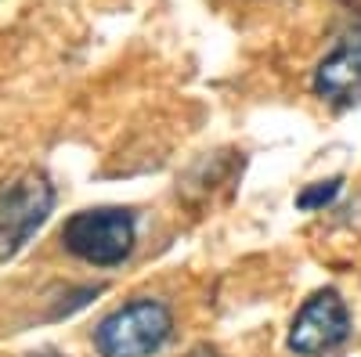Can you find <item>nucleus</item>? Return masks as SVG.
Listing matches in <instances>:
<instances>
[{"instance_id":"nucleus-7","label":"nucleus","mask_w":361,"mask_h":357,"mask_svg":"<svg viewBox=\"0 0 361 357\" xmlns=\"http://www.w3.org/2000/svg\"><path fill=\"white\" fill-rule=\"evenodd\" d=\"M185 357H221V353H217L214 346H195V350H188Z\"/></svg>"},{"instance_id":"nucleus-5","label":"nucleus","mask_w":361,"mask_h":357,"mask_svg":"<svg viewBox=\"0 0 361 357\" xmlns=\"http://www.w3.org/2000/svg\"><path fill=\"white\" fill-rule=\"evenodd\" d=\"M314 94L333 105H350L361 98V22L318 62Z\"/></svg>"},{"instance_id":"nucleus-6","label":"nucleus","mask_w":361,"mask_h":357,"mask_svg":"<svg viewBox=\"0 0 361 357\" xmlns=\"http://www.w3.org/2000/svg\"><path fill=\"white\" fill-rule=\"evenodd\" d=\"M340 177H329V181H318V184H311V188H304L296 195V210H325L329 202H333L336 195H340Z\"/></svg>"},{"instance_id":"nucleus-1","label":"nucleus","mask_w":361,"mask_h":357,"mask_svg":"<svg viewBox=\"0 0 361 357\" xmlns=\"http://www.w3.org/2000/svg\"><path fill=\"white\" fill-rule=\"evenodd\" d=\"M173 332V314L163 300H134L112 311L98 329L94 346L102 357H152L166 346Z\"/></svg>"},{"instance_id":"nucleus-8","label":"nucleus","mask_w":361,"mask_h":357,"mask_svg":"<svg viewBox=\"0 0 361 357\" xmlns=\"http://www.w3.org/2000/svg\"><path fill=\"white\" fill-rule=\"evenodd\" d=\"M29 357H62V353H51V350H44V353H29Z\"/></svg>"},{"instance_id":"nucleus-4","label":"nucleus","mask_w":361,"mask_h":357,"mask_svg":"<svg viewBox=\"0 0 361 357\" xmlns=\"http://www.w3.org/2000/svg\"><path fill=\"white\" fill-rule=\"evenodd\" d=\"M347 336H350L347 303L340 300L336 289H322L296 311L293 329H289V350L304 357H318V353L336 350Z\"/></svg>"},{"instance_id":"nucleus-3","label":"nucleus","mask_w":361,"mask_h":357,"mask_svg":"<svg viewBox=\"0 0 361 357\" xmlns=\"http://www.w3.org/2000/svg\"><path fill=\"white\" fill-rule=\"evenodd\" d=\"M54 206V188L40 170H29L0 192V260H11L25 249Z\"/></svg>"},{"instance_id":"nucleus-2","label":"nucleus","mask_w":361,"mask_h":357,"mask_svg":"<svg viewBox=\"0 0 361 357\" xmlns=\"http://www.w3.org/2000/svg\"><path fill=\"white\" fill-rule=\"evenodd\" d=\"M137 224L130 210L119 206H98V210H80L62 227V246L94 267H116L134 249Z\"/></svg>"}]
</instances>
